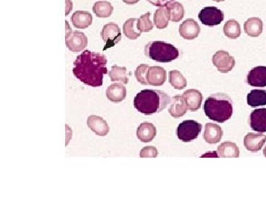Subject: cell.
<instances>
[{
  "label": "cell",
  "mask_w": 266,
  "mask_h": 199,
  "mask_svg": "<svg viewBox=\"0 0 266 199\" xmlns=\"http://www.w3.org/2000/svg\"><path fill=\"white\" fill-rule=\"evenodd\" d=\"M106 64L107 59L102 53L84 51L73 63V74L85 85L99 87L108 72Z\"/></svg>",
  "instance_id": "1"
},
{
  "label": "cell",
  "mask_w": 266,
  "mask_h": 199,
  "mask_svg": "<svg viewBox=\"0 0 266 199\" xmlns=\"http://www.w3.org/2000/svg\"><path fill=\"white\" fill-rule=\"evenodd\" d=\"M170 101V97L162 91L144 89L136 94L133 104L139 112L151 115L162 112Z\"/></svg>",
  "instance_id": "2"
},
{
  "label": "cell",
  "mask_w": 266,
  "mask_h": 199,
  "mask_svg": "<svg viewBox=\"0 0 266 199\" xmlns=\"http://www.w3.org/2000/svg\"><path fill=\"white\" fill-rule=\"evenodd\" d=\"M204 110L208 118L223 123L232 117V100L228 94L224 93L212 94L206 99Z\"/></svg>",
  "instance_id": "3"
},
{
  "label": "cell",
  "mask_w": 266,
  "mask_h": 199,
  "mask_svg": "<svg viewBox=\"0 0 266 199\" xmlns=\"http://www.w3.org/2000/svg\"><path fill=\"white\" fill-rule=\"evenodd\" d=\"M145 55L153 61L161 63H169L179 57L178 48L161 41H150L145 46Z\"/></svg>",
  "instance_id": "4"
},
{
  "label": "cell",
  "mask_w": 266,
  "mask_h": 199,
  "mask_svg": "<svg viewBox=\"0 0 266 199\" xmlns=\"http://www.w3.org/2000/svg\"><path fill=\"white\" fill-rule=\"evenodd\" d=\"M202 130V125L197 121L189 119L179 124L176 134L180 140L189 142L197 139Z\"/></svg>",
  "instance_id": "5"
},
{
  "label": "cell",
  "mask_w": 266,
  "mask_h": 199,
  "mask_svg": "<svg viewBox=\"0 0 266 199\" xmlns=\"http://www.w3.org/2000/svg\"><path fill=\"white\" fill-rule=\"evenodd\" d=\"M198 18L204 26H217L224 21V13L216 7H206L199 11Z\"/></svg>",
  "instance_id": "6"
},
{
  "label": "cell",
  "mask_w": 266,
  "mask_h": 199,
  "mask_svg": "<svg viewBox=\"0 0 266 199\" xmlns=\"http://www.w3.org/2000/svg\"><path fill=\"white\" fill-rule=\"evenodd\" d=\"M101 36L103 41L105 42L104 51H106V49L113 47L121 41V30L116 23L109 22L103 27Z\"/></svg>",
  "instance_id": "7"
},
{
  "label": "cell",
  "mask_w": 266,
  "mask_h": 199,
  "mask_svg": "<svg viewBox=\"0 0 266 199\" xmlns=\"http://www.w3.org/2000/svg\"><path fill=\"white\" fill-rule=\"evenodd\" d=\"M212 63L219 72L228 73L235 66V59L226 51H219L213 56Z\"/></svg>",
  "instance_id": "8"
},
{
  "label": "cell",
  "mask_w": 266,
  "mask_h": 199,
  "mask_svg": "<svg viewBox=\"0 0 266 199\" xmlns=\"http://www.w3.org/2000/svg\"><path fill=\"white\" fill-rule=\"evenodd\" d=\"M66 46L71 52L79 53L87 46V37L81 31H73L68 39H65Z\"/></svg>",
  "instance_id": "9"
},
{
  "label": "cell",
  "mask_w": 266,
  "mask_h": 199,
  "mask_svg": "<svg viewBox=\"0 0 266 199\" xmlns=\"http://www.w3.org/2000/svg\"><path fill=\"white\" fill-rule=\"evenodd\" d=\"M201 33V28L197 21L193 19L185 20L179 27V33L181 37L186 40L196 39Z\"/></svg>",
  "instance_id": "10"
},
{
  "label": "cell",
  "mask_w": 266,
  "mask_h": 199,
  "mask_svg": "<svg viewBox=\"0 0 266 199\" xmlns=\"http://www.w3.org/2000/svg\"><path fill=\"white\" fill-rule=\"evenodd\" d=\"M248 84L254 87H265L266 66H259L251 69L247 76Z\"/></svg>",
  "instance_id": "11"
},
{
  "label": "cell",
  "mask_w": 266,
  "mask_h": 199,
  "mask_svg": "<svg viewBox=\"0 0 266 199\" xmlns=\"http://www.w3.org/2000/svg\"><path fill=\"white\" fill-rule=\"evenodd\" d=\"M86 124L89 129L98 136L104 137V136L107 135L109 132V127L107 122L105 119L99 116H89L86 120Z\"/></svg>",
  "instance_id": "12"
},
{
  "label": "cell",
  "mask_w": 266,
  "mask_h": 199,
  "mask_svg": "<svg viewBox=\"0 0 266 199\" xmlns=\"http://www.w3.org/2000/svg\"><path fill=\"white\" fill-rule=\"evenodd\" d=\"M266 142V136L258 133H249L244 138V146L249 152H258Z\"/></svg>",
  "instance_id": "13"
},
{
  "label": "cell",
  "mask_w": 266,
  "mask_h": 199,
  "mask_svg": "<svg viewBox=\"0 0 266 199\" xmlns=\"http://www.w3.org/2000/svg\"><path fill=\"white\" fill-rule=\"evenodd\" d=\"M250 126L259 133L266 132V109H258L250 114Z\"/></svg>",
  "instance_id": "14"
},
{
  "label": "cell",
  "mask_w": 266,
  "mask_h": 199,
  "mask_svg": "<svg viewBox=\"0 0 266 199\" xmlns=\"http://www.w3.org/2000/svg\"><path fill=\"white\" fill-rule=\"evenodd\" d=\"M187 109L191 112H196L201 108L203 94L197 89H188L183 94Z\"/></svg>",
  "instance_id": "15"
},
{
  "label": "cell",
  "mask_w": 266,
  "mask_h": 199,
  "mask_svg": "<svg viewBox=\"0 0 266 199\" xmlns=\"http://www.w3.org/2000/svg\"><path fill=\"white\" fill-rule=\"evenodd\" d=\"M166 80L165 69L161 66H150L147 73V82L149 85L160 86L164 85Z\"/></svg>",
  "instance_id": "16"
},
{
  "label": "cell",
  "mask_w": 266,
  "mask_h": 199,
  "mask_svg": "<svg viewBox=\"0 0 266 199\" xmlns=\"http://www.w3.org/2000/svg\"><path fill=\"white\" fill-rule=\"evenodd\" d=\"M106 95L111 102H122L126 97V87L123 84L115 83L106 89Z\"/></svg>",
  "instance_id": "17"
},
{
  "label": "cell",
  "mask_w": 266,
  "mask_h": 199,
  "mask_svg": "<svg viewBox=\"0 0 266 199\" xmlns=\"http://www.w3.org/2000/svg\"><path fill=\"white\" fill-rule=\"evenodd\" d=\"M169 113L174 118H180L186 114L187 111L185 100L181 95L174 96L170 101Z\"/></svg>",
  "instance_id": "18"
},
{
  "label": "cell",
  "mask_w": 266,
  "mask_h": 199,
  "mask_svg": "<svg viewBox=\"0 0 266 199\" xmlns=\"http://www.w3.org/2000/svg\"><path fill=\"white\" fill-rule=\"evenodd\" d=\"M157 134L156 126L151 122H144L138 127L137 137L144 143L152 142Z\"/></svg>",
  "instance_id": "19"
},
{
  "label": "cell",
  "mask_w": 266,
  "mask_h": 199,
  "mask_svg": "<svg viewBox=\"0 0 266 199\" xmlns=\"http://www.w3.org/2000/svg\"><path fill=\"white\" fill-rule=\"evenodd\" d=\"M222 129L217 124L207 123L205 126L204 138L209 144H217L222 139Z\"/></svg>",
  "instance_id": "20"
},
{
  "label": "cell",
  "mask_w": 266,
  "mask_h": 199,
  "mask_svg": "<svg viewBox=\"0 0 266 199\" xmlns=\"http://www.w3.org/2000/svg\"><path fill=\"white\" fill-rule=\"evenodd\" d=\"M71 21L75 28L77 29H86L93 23V16L87 11H77L73 13Z\"/></svg>",
  "instance_id": "21"
},
{
  "label": "cell",
  "mask_w": 266,
  "mask_h": 199,
  "mask_svg": "<svg viewBox=\"0 0 266 199\" xmlns=\"http://www.w3.org/2000/svg\"><path fill=\"white\" fill-rule=\"evenodd\" d=\"M217 154L222 158H238L239 147L234 142L226 141L217 147Z\"/></svg>",
  "instance_id": "22"
},
{
  "label": "cell",
  "mask_w": 266,
  "mask_h": 199,
  "mask_svg": "<svg viewBox=\"0 0 266 199\" xmlns=\"http://www.w3.org/2000/svg\"><path fill=\"white\" fill-rule=\"evenodd\" d=\"M263 23L262 20L257 17L249 18L244 23V31L251 37H258L262 33Z\"/></svg>",
  "instance_id": "23"
},
{
  "label": "cell",
  "mask_w": 266,
  "mask_h": 199,
  "mask_svg": "<svg viewBox=\"0 0 266 199\" xmlns=\"http://www.w3.org/2000/svg\"><path fill=\"white\" fill-rule=\"evenodd\" d=\"M154 24L158 29L163 30L167 28L170 20V14L167 6L159 7L154 14Z\"/></svg>",
  "instance_id": "24"
},
{
  "label": "cell",
  "mask_w": 266,
  "mask_h": 199,
  "mask_svg": "<svg viewBox=\"0 0 266 199\" xmlns=\"http://www.w3.org/2000/svg\"><path fill=\"white\" fill-rule=\"evenodd\" d=\"M248 105L252 108L266 105V91L253 89L247 95Z\"/></svg>",
  "instance_id": "25"
},
{
  "label": "cell",
  "mask_w": 266,
  "mask_h": 199,
  "mask_svg": "<svg viewBox=\"0 0 266 199\" xmlns=\"http://www.w3.org/2000/svg\"><path fill=\"white\" fill-rule=\"evenodd\" d=\"M93 11L99 18H108L112 15L113 6L106 0L96 2L93 6Z\"/></svg>",
  "instance_id": "26"
},
{
  "label": "cell",
  "mask_w": 266,
  "mask_h": 199,
  "mask_svg": "<svg viewBox=\"0 0 266 199\" xmlns=\"http://www.w3.org/2000/svg\"><path fill=\"white\" fill-rule=\"evenodd\" d=\"M124 36L131 40L137 39L141 36V32L138 28V19L131 18L126 20L123 26Z\"/></svg>",
  "instance_id": "27"
},
{
  "label": "cell",
  "mask_w": 266,
  "mask_h": 199,
  "mask_svg": "<svg viewBox=\"0 0 266 199\" xmlns=\"http://www.w3.org/2000/svg\"><path fill=\"white\" fill-rule=\"evenodd\" d=\"M109 78L113 82H121L124 84H127L129 82L128 79L127 69L124 66H119L117 65H113L112 69L109 71Z\"/></svg>",
  "instance_id": "28"
},
{
  "label": "cell",
  "mask_w": 266,
  "mask_h": 199,
  "mask_svg": "<svg viewBox=\"0 0 266 199\" xmlns=\"http://www.w3.org/2000/svg\"><path fill=\"white\" fill-rule=\"evenodd\" d=\"M224 33L225 36H227L229 39H237L241 34L240 24L236 20H229L224 24Z\"/></svg>",
  "instance_id": "29"
},
{
  "label": "cell",
  "mask_w": 266,
  "mask_h": 199,
  "mask_svg": "<svg viewBox=\"0 0 266 199\" xmlns=\"http://www.w3.org/2000/svg\"><path fill=\"white\" fill-rule=\"evenodd\" d=\"M170 14V20L173 22H179L184 18L185 11L184 6L179 2H172L167 6Z\"/></svg>",
  "instance_id": "30"
},
{
  "label": "cell",
  "mask_w": 266,
  "mask_h": 199,
  "mask_svg": "<svg viewBox=\"0 0 266 199\" xmlns=\"http://www.w3.org/2000/svg\"><path fill=\"white\" fill-rule=\"evenodd\" d=\"M169 84L175 89H184L187 86V81L179 70H172L169 73Z\"/></svg>",
  "instance_id": "31"
},
{
  "label": "cell",
  "mask_w": 266,
  "mask_h": 199,
  "mask_svg": "<svg viewBox=\"0 0 266 199\" xmlns=\"http://www.w3.org/2000/svg\"><path fill=\"white\" fill-rule=\"evenodd\" d=\"M150 12H147L138 19V28L141 33L149 32L154 28V24L150 20Z\"/></svg>",
  "instance_id": "32"
},
{
  "label": "cell",
  "mask_w": 266,
  "mask_h": 199,
  "mask_svg": "<svg viewBox=\"0 0 266 199\" xmlns=\"http://www.w3.org/2000/svg\"><path fill=\"white\" fill-rule=\"evenodd\" d=\"M149 65L147 64H141L136 68V72H135V76H136V79L139 81L140 84L143 85H147V73L149 70Z\"/></svg>",
  "instance_id": "33"
},
{
  "label": "cell",
  "mask_w": 266,
  "mask_h": 199,
  "mask_svg": "<svg viewBox=\"0 0 266 199\" xmlns=\"http://www.w3.org/2000/svg\"><path fill=\"white\" fill-rule=\"evenodd\" d=\"M158 155H159V152L154 146H146L140 152L141 158H156Z\"/></svg>",
  "instance_id": "34"
},
{
  "label": "cell",
  "mask_w": 266,
  "mask_h": 199,
  "mask_svg": "<svg viewBox=\"0 0 266 199\" xmlns=\"http://www.w3.org/2000/svg\"><path fill=\"white\" fill-rule=\"evenodd\" d=\"M153 6L157 7L167 6L169 3H172L174 0H146Z\"/></svg>",
  "instance_id": "35"
},
{
  "label": "cell",
  "mask_w": 266,
  "mask_h": 199,
  "mask_svg": "<svg viewBox=\"0 0 266 199\" xmlns=\"http://www.w3.org/2000/svg\"><path fill=\"white\" fill-rule=\"evenodd\" d=\"M66 2V11H65V16H68L71 11H72L73 9V3L71 2V0H65Z\"/></svg>",
  "instance_id": "36"
},
{
  "label": "cell",
  "mask_w": 266,
  "mask_h": 199,
  "mask_svg": "<svg viewBox=\"0 0 266 199\" xmlns=\"http://www.w3.org/2000/svg\"><path fill=\"white\" fill-rule=\"evenodd\" d=\"M66 24V36L65 39H68V38L71 36V35L72 34V29H71V27H70L69 24H68V21H65Z\"/></svg>",
  "instance_id": "37"
},
{
  "label": "cell",
  "mask_w": 266,
  "mask_h": 199,
  "mask_svg": "<svg viewBox=\"0 0 266 199\" xmlns=\"http://www.w3.org/2000/svg\"><path fill=\"white\" fill-rule=\"evenodd\" d=\"M139 1L140 0H123L124 3L127 5H131V6L136 4V3H139Z\"/></svg>",
  "instance_id": "38"
},
{
  "label": "cell",
  "mask_w": 266,
  "mask_h": 199,
  "mask_svg": "<svg viewBox=\"0 0 266 199\" xmlns=\"http://www.w3.org/2000/svg\"><path fill=\"white\" fill-rule=\"evenodd\" d=\"M213 1L217 2V3H220V2L225 1V0H213Z\"/></svg>",
  "instance_id": "39"
},
{
  "label": "cell",
  "mask_w": 266,
  "mask_h": 199,
  "mask_svg": "<svg viewBox=\"0 0 266 199\" xmlns=\"http://www.w3.org/2000/svg\"><path fill=\"white\" fill-rule=\"evenodd\" d=\"M263 154H264V156H265V157H266V146H265V148H264V150H263Z\"/></svg>",
  "instance_id": "40"
}]
</instances>
